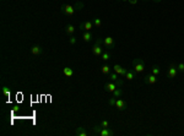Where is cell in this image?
Listing matches in <instances>:
<instances>
[{"mask_svg":"<svg viewBox=\"0 0 184 136\" xmlns=\"http://www.w3.org/2000/svg\"><path fill=\"white\" fill-rule=\"evenodd\" d=\"M82 8H84V4H82L81 1H76L75 4H63L62 6H60V11H62V14L65 15V16H73L76 11H79L81 10Z\"/></svg>","mask_w":184,"mask_h":136,"instance_id":"6da1fadb","label":"cell"},{"mask_svg":"<svg viewBox=\"0 0 184 136\" xmlns=\"http://www.w3.org/2000/svg\"><path fill=\"white\" fill-rule=\"evenodd\" d=\"M92 133L99 135V136H113L115 135V131L111 128H101L99 125H96L92 128Z\"/></svg>","mask_w":184,"mask_h":136,"instance_id":"7a4b0ae2","label":"cell"},{"mask_svg":"<svg viewBox=\"0 0 184 136\" xmlns=\"http://www.w3.org/2000/svg\"><path fill=\"white\" fill-rule=\"evenodd\" d=\"M133 68H134V71L136 74H141L145 71V61L142 60L141 58H136V59H133Z\"/></svg>","mask_w":184,"mask_h":136,"instance_id":"3957f363","label":"cell"},{"mask_svg":"<svg viewBox=\"0 0 184 136\" xmlns=\"http://www.w3.org/2000/svg\"><path fill=\"white\" fill-rule=\"evenodd\" d=\"M102 45H103V39L98 37L96 39V42H94L93 47H92V54L94 56H101V54L103 53V48H102Z\"/></svg>","mask_w":184,"mask_h":136,"instance_id":"277c9868","label":"cell"},{"mask_svg":"<svg viewBox=\"0 0 184 136\" xmlns=\"http://www.w3.org/2000/svg\"><path fill=\"white\" fill-rule=\"evenodd\" d=\"M108 79L112 81V82H114V84H117L118 87H123L124 85V81L122 79H119V75H118L117 73H113V74H109L108 75Z\"/></svg>","mask_w":184,"mask_h":136,"instance_id":"5b68a950","label":"cell"},{"mask_svg":"<svg viewBox=\"0 0 184 136\" xmlns=\"http://www.w3.org/2000/svg\"><path fill=\"white\" fill-rule=\"evenodd\" d=\"M178 75V69H177V64H171L169 68H168V71H167V77L168 79H174L176 76Z\"/></svg>","mask_w":184,"mask_h":136,"instance_id":"8992f818","label":"cell"},{"mask_svg":"<svg viewBox=\"0 0 184 136\" xmlns=\"http://www.w3.org/2000/svg\"><path fill=\"white\" fill-rule=\"evenodd\" d=\"M142 80H144V82L147 85H155L157 82V76H155L153 74H146L144 77H142Z\"/></svg>","mask_w":184,"mask_h":136,"instance_id":"52a82bcc","label":"cell"},{"mask_svg":"<svg viewBox=\"0 0 184 136\" xmlns=\"http://www.w3.org/2000/svg\"><path fill=\"white\" fill-rule=\"evenodd\" d=\"M93 23H92V21H85V22H81L80 23V31L81 32H85V31H92L93 29Z\"/></svg>","mask_w":184,"mask_h":136,"instance_id":"ba28073f","label":"cell"},{"mask_svg":"<svg viewBox=\"0 0 184 136\" xmlns=\"http://www.w3.org/2000/svg\"><path fill=\"white\" fill-rule=\"evenodd\" d=\"M113 70H114V73H117L118 75L120 76V77H125V74H127V71H128L125 68H123L122 65H119V64H114Z\"/></svg>","mask_w":184,"mask_h":136,"instance_id":"9c48e42d","label":"cell"},{"mask_svg":"<svg viewBox=\"0 0 184 136\" xmlns=\"http://www.w3.org/2000/svg\"><path fill=\"white\" fill-rule=\"evenodd\" d=\"M114 107H115L118 110H120V112H122V110H125V109L128 108V103H127L124 99H122V98H117Z\"/></svg>","mask_w":184,"mask_h":136,"instance_id":"30bf717a","label":"cell"},{"mask_svg":"<svg viewBox=\"0 0 184 136\" xmlns=\"http://www.w3.org/2000/svg\"><path fill=\"white\" fill-rule=\"evenodd\" d=\"M103 45L106 48H109V49H113L114 48V39L112 37H106L103 39Z\"/></svg>","mask_w":184,"mask_h":136,"instance_id":"8fae6325","label":"cell"},{"mask_svg":"<svg viewBox=\"0 0 184 136\" xmlns=\"http://www.w3.org/2000/svg\"><path fill=\"white\" fill-rule=\"evenodd\" d=\"M82 38H84V40L86 43H90V42H92V39L94 38V36H93L92 32L85 31V32H82Z\"/></svg>","mask_w":184,"mask_h":136,"instance_id":"7c38bea8","label":"cell"},{"mask_svg":"<svg viewBox=\"0 0 184 136\" xmlns=\"http://www.w3.org/2000/svg\"><path fill=\"white\" fill-rule=\"evenodd\" d=\"M118 88V86H117V84H114V82H109V84H106L104 85V91L106 92H108V93H112L113 91H115Z\"/></svg>","mask_w":184,"mask_h":136,"instance_id":"4fadbf2b","label":"cell"},{"mask_svg":"<svg viewBox=\"0 0 184 136\" xmlns=\"http://www.w3.org/2000/svg\"><path fill=\"white\" fill-rule=\"evenodd\" d=\"M29 50H31V53H32L33 55H39V54H42V53H43L42 47L38 45V44L32 45V47H31V49H29Z\"/></svg>","mask_w":184,"mask_h":136,"instance_id":"5bb4252c","label":"cell"},{"mask_svg":"<svg viewBox=\"0 0 184 136\" xmlns=\"http://www.w3.org/2000/svg\"><path fill=\"white\" fill-rule=\"evenodd\" d=\"M76 31V27L73 25V23H68L66 26H65V33L69 34V36H71V34H74Z\"/></svg>","mask_w":184,"mask_h":136,"instance_id":"9a60e30c","label":"cell"},{"mask_svg":"<svg viewBox=\"0 0 184 136\" xmlns=\"http://www.w3.org/2000/svg\"><path fill=\"white\" fill-rule=\"evenodd\" d=\"M75 135L76 136H87V131L84 126H79L75 130Z\"/></svg>","mask_w":184,"mask_h":136,"instance_id":"2e32d148","label":"cell"},{"mask_svg":"<svg viewBox=\"0 0 184 136\" xmlns=\"http://www.w3.org/2000/svg\"><path fill=\"white\" fill-rule=\"evenodd\" d=\"M135 75H136V73L134 71V70H128L127 74H125V77H124V79H127L128 81H132V80L135 79Z\"/></svg>","mask_w":184,"mask_h":136,"instance_id":"e0dca14e","label":"cell"},{"mask_svg":"<svg viewBox=\"0 0 184 136\" xmlns=\"http://www.w3.org/2000/svg\"><path fill=\"white\" fill-rule=\"evenodd\" d=\"M63 74L65 76H68V77H71V76H74V70L71 68H69V66H65L63 69Z\"/></svg>","mask_w":184,"mask_h":136,"instance_id":"ac0fdd59","label":"cell"},{"mask_svg":"<svg viewBox=\"0 0 184 136\" xmlns=\"http://www.w3.org/2000/svg\"><path fill=\"white\" fill-rule=\"evenodd\" d=\"M111 58H112V53H109V52H103L102 54H101V59L106 63V61H108V60H111Z\"/></svg>","mask_w":184,"mask_h":136,"instance_id":"d6986e66","label":"cell"},{"mask_svg":"<svg viewBox=\"0 0 184 136\" xmlns=\"http://www.w3.org/2000/svg\"><path fill=\"white\" fill-rule=\"evenodd\" d=\"M112 93H113V97H115V98H120V97L123 96L124 91H123V88H122V87H118L117 90H115V91H113Z\"/></svg>","mask_w":184,"mask_h":136,"instance_id":"ffe728a7","label":"cell"},{"mask_svg":"<svg viewBox=\"0 0 184 136\" xmlns=\"http://www.w3.org/2000/svg\"><path fill=\"white\" fill-rule=\"evenodd\" d=\"M92 23H93V26L96 27V28L102 27V21H101L99 17H93V19H92Z\"/></svg>","mask_w":184,"mask_h":136,"instance_id":"44dd1931","label":"cell"},{"mask_svg":"<svg viewBox=\"0 0 184 136\" xmlns=\"http://www.w3.org/2000/svg\"><path fill=\"white\" fill-rule=\"evenodd\" d=\"M160 73H161V69H160L158 65H152V68H151V74H153L155 76H158Z\"/></svg>","mask_w":184,"mask_h":136,"instance_id":"7402d4cb","label":"cell"},{"mask_svg":"<svg viewBox=\"0 0 184 136\" xmlns=\"http://www.w3.org/2000/svg\"><path fill=\"white\" fill-rule=\"evenodd\" d=\"M102 73L104 74V75H109L111 74V66H109V65H103V66H102Z\"/></svg>","mask_w":184,"mask_h":136,"instance_id":"603a6c76","label":"cell"},{"mask_svg":"<svg viewBox=\"0 0 184 136\" xmlns=\"http://www.w3.org/2000/svg\"><path fill=\"white\" fill-rule=\"evenodd\" d=\"M3 94L5 97H9L10 96V88L8 86H3Z\"/></svg>","mask_w":184,"mask_h":136,"instance_id":"cb8c5ba5","label":"cell"},{"mask_svg":"<svg viewBox=\"0 0 184 136\" xmlns=\"http://www.w3.org/2000/svg\"><path fill=\"white\" fill-rule=\"evenodd\" d=\"M99 126L101 128H109V121L104 119V120H102V121L99 123Z\"/></svg>","mask_w":184,"mask_h":136,"instance_id":"d4e9b609","label":"cell"},{"mask_svg":"<svg viewBox=\"0 0 184 136\" xmlns=\"http://www.w3.org/2000/svg\"><path fill=\"white\" fill-rule=\"evenodd\" d=\"M177 69H178V73H184V63H178Z\"/></svg>","mask_w":184,"mask_h":136,"instance_id":"484cf974","label":"cell"},{"mask_svg":"<svg viewBox=\"0 0 184 136\" xmlns=\"http://www.w3.org/2000/svg\"><path fill=\"white\" fill-rule=\"evenodd\" d=\"M69 43H70L71 45H74V44H76V37L74 36V34H71V36L69 37Z\"/></svg>","mask_w":184,"mask_h":136,"instance_id":"4316f807","label":"cell"},{"mask_svg":"<svg viewBox=\"0 0 184 136\" xmlns=\"http://www.w3.org/2000/svg\"><path fill=\"white\" fill-rule=\"evenodd\" d=\"M115 100H117V98H115V97L109 98V99H108V104L111 105V107H114V105H115Z\"/></svg>","mask_w":184,"mask_h":136,"instance_id":"83f0119b","label":"cell"},{"mask_svg":"<svg viewBox=\"0 0 184 136\" xmlns=\"http://www.w3.org/2000/svg\"><path fill=\"white\" fill-rule=\"evenodd\" d=\"M129 3L132 5H136V4H138V0H129Z\"/></svg>","mask_w":184,"mask_h":136,"instance_id":"f1b7e54d","label":"cell"},{"mask_svg":"<svg viewBox=\"0 0 184 136\" xmlns=\"http://www.w3.org/2000/svg\"><path fill=\"white\" fill-rule=\"evenodd\" d=\"M152 1H153V3H156V4H158V3H161L162 0H152Z\"/></svg>","mask_w":184,"mask_h":136,"instance_id":"f546056e","label":"cell"},{"mask_svg":"<svg viewBox=\"0 0 184 136\" xmlns=\"http://www.w3.org/2000/svg\"><path fill=\"white\" fill-rule=\"evenodd\" d=\"M120 1H129V0H120Z\"/></svg>","mask_w":184,"mask_h":136,"instance_id":"4dcf8cb0","label":"cell"},{"mask_svg":"<svg viewBox=\"0 0 184 136\" xmlns=\"http://www.w3.org/2000/svg\"><path fill=\"white\" fill-rule=\"evenodd\" d=\"M142 1H147V0H142Z\"/></svg>","mask_w":184,"mask_h":136,"instance_id":"1f68e13d","label":"cell"},{"mask_svg":"<svg viewBox=\"0 0 184 136\" xmlns=\"http://www.w3.org/2000/svg\"><path fill=\"white\" fill-rule=\"evenodd\" d=\"M111 1H114V0H111Z\"/></svg>","mask_w":184,"mask_h":136,"instance_id":"d6a6232c","label":"cell"}]
</instances>
